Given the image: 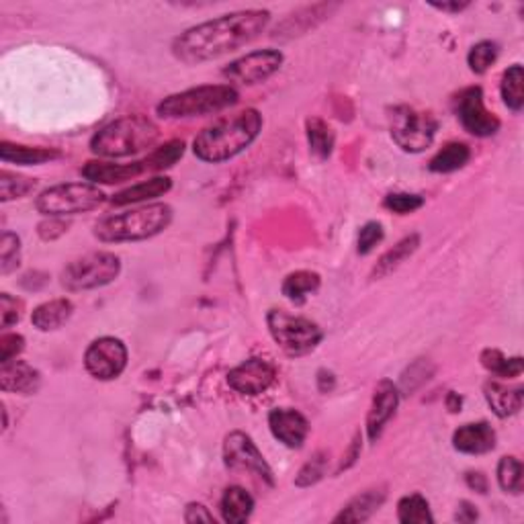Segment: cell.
I'll return each mask as SVG.
<instances>
[{
    "label": "cell",
    "instance_id": "cell-2",
    "mask_svg": "<svg viewBox=\"0 0 524 524\" xmlns=\"http://www.w3.org/2000/svg\"><path fill=\"white\" fill-rule=\"evenodd\" d=\"M262 129V115L256 109L240 111L235 115L221 117L209 128H205L201 134L195 138L193 152L199 160L211 162H226L254 142Z\"/></svg>",
    "mask_w": 524,
    "mask_h": 524
},
{
    "label": "cell",
    "instance_id": "cell-30",
    "mask_svg": "<svg viewBox=\"0 0 524 524\" xmlns=\"http://www.w3.org/2000/svg\"><path fill=\"white\" fill-rule=\"evenodd\" d=\"M500 91L504 105L514 113H520L524 107V70L520 64H514L504 72Z\"/></svg>",
    "mask_w": 524,
    "mask_h": 524
},
{
    "label": "cell",
    "instance_id": "cell-49",
    "mask_svg": "<svg viewBox=\"0 0 524 524\" xmlns=\"http://www.w3.org/2000/svg\"><path fill=\"white\" fill-rule=\"evenodd\" d=\"M461 395L459 394H455V391H451V394L447 395V408L453 412V414H457V412H461Z\"/></svg>",
    "mask_w": 524,
    "mask_h": 524
},
{
    "label": "cell",
    "instance_id": "cell-9",
    "mask_svg": "<svg viewBox=\"0 0 524 524\" xmlns=\"http://www.w3.org/2000/svg\"><path fill=\"white\" fill-rule=\"evenodd\" d=\"M121 261L113 253H91L70 262L62 272V285L68 291H88L105 287L120 277Z\"/></svg>",
    "mask_w": 524,
    "mask_h": 524
},
{
    "label": "cell",
    "instance_id": "cell-20",
    "mask_svg": "<svg viewBox=\"0 0 524 524\" xmlns=\"http://www.w3.org/2000/svg\"><path fill=\"white\" fill-rule=\"evenodd\" d=\"M484 395L490 408L498 418H508L519 414L522 408V389L508 387L504 383L488 381L484 386Z\"/></svg>",
    "mask_w": 524,
    "mask_h": 524
},
{
    "label": "cell",
    "instance_id": "cell-15",
    "mask_svg": "<svg viewBox=\"0 0 524 524\" xmlns=\"http://www.w3.org/2000/svg\"><path fill=\"white\" fill-rule=\"evenodd\" d=\"M272 437L289 449H299L309 434L307 418L298 410L277 408L269 414Z\"/></svg>",
    "mask_w": 524,
    "mask_h": 524
},
{
    "label": "cell",
    "instance_id": "cell-46",
    "mask_svg": "<svg viewBox=\"0 0 524 524\" xmlns=\"http://www.w3.org/2000/svg\"><path fill=\"white\" fill-rule=\"evenodd\" d=\"M477 511L474 504H469V502H461L459 504V511H457L455 519L459 522H475L477 520Z\"/></svg>",
    "mask_w": 524,
    "mask_h": 524
},
{
    "label": "cell",
    "instance_id": "cell-29",
    "mask_svg": "<svg viewBox=\"0 0 524 524\" xmlns=\"http://www.w3.org/2000/svg\"><path fill=\"white\" fill-rule=\"evenodd\" d=\"M306 131H307V144H309V150L315 158L320 160H326L330 158L332 150H334V131H332L330 125L326 121L317 120V117H312V120H307L306 123Z\"/></svg>",
    "mask_w": 524,
    "mask_h": 524
},
{
    "label": "cell",
    "instance_id": "cell-44",
    "mask_svg": "<svg viewBox=\"0 0 524 524\" xmlns=\"http://www.w3.org/2000/svg\"><path fill=\"white\" fill-rule=\"evenodd\" d=\"M184 520L187 522H216V516L209 512L208 506L203 504H189L184 511Z\"/></svg>",
    "mask_w": 524,
    "mask_h": 524
},
{
    "label": "cell",
    "instance_id": "cell-25",
    "mask_svg": "<svg viewBox=\"0 0 524 524\" xmlns=\"http://www.w3.org/2000/svg\"><path fill=\"white\" fill-rule=\"evenodd\" d=\"M221 516L226 522L230 524H242L246 522L254 512V498L244 488L232 485L224 492L221 496Z\"/></svg>",
    "mask_w": 524,
    "mask_h": 524
},
{
    "label": "cell",
    "instance_id": "cell-10",
    "mask_svg": "<svg viewBox=\"0 0 524 524\" xmlns=\"http://www.w3.org/2000/svg\"><path fill=\"white\" fill-rule=\"evenodd\" d=\"M224 463L227 469L248 471V474L258 475L269 485L275 484L271 465L264 459L262 453L258 451L254 440L246 432L235 431L227 434L224 440Z\"/></svg>",
    "mask_w": 524,
    "mask_h": 524
},
{
    "label": "cell",
    "instance_id": "cell-48",
    "mask_svg": "<svg viewBox=\"0 0 524 524\" xmlns=\"http://www.w3.org/2000/svg\"><path fill=\"white\" fill-rule=\"evenodd\" d=\"M432 6L442 13H461L463 9H467L469 3H432Z\"/></svg>",
    "mask_w": 524,
    "mask_h": 524
},
{
    "label": "cell",
    "instance_id": "cell-16",
    "mask_svg": "<svg viewBox=\"0 0 524 524\" xmlns=\"http://www.w3.org/2000/svg\"><path fill=\"white\" fill-rule=\"evenodd\" d=\"M397 404H400V389H397L391 381H381L377 389H375L371 410L367 416V434L371 440H377L381 437L383 428L394 418Z\"/></svg>",
    "mask_w": 524,
    "mask_h": 524
},
{
    "label": "cell",
    "instance_id": "cell-43",
    "mask_svg": "<svg viewBox=\"0 0 524 524\" xmlns=\"http://www.w3.org/2000/svg\"><path fill=\"white\" fill-rule=\"evenodd\" d=\"M37 232H40L43 240H56L68 232V221L64 218H48L46 221H41Z\"/></svg>",
    "mask_w": 524,
    "mask_h": 524
},
{
    "label": "cell",
    "instance_id": "cell-45",
    "mask_svg": "<svg viewBox=\"0 0 524 524\" xmlns=\"http://www.w3.org/2000/svg\"><path fill=\"white\" fill-rule=\"evenodd\" d=\"M465 479H467L469 488H474L475 492L479 493L488 492V479H485L484 474H479V471H469V474L465 475Z\"/></svg>",
    "mask_w": 524,
    "mask_h": 524
},
{
    "label": "cell",
    "instance_id": "cell-1",
    "mask_svg": "<svg viewBox=\"0 0 524 524\" xmlns=\"http://www.w3.org/2000/svg\"><path fill=\"white\" fill-rule=\"evenodd\" d=\"M271 23V13L262 9L235 11L205 21L181 33L173 41V54L184 64H203L230 54L254 41Z\"/></svg>",
    "mask_w": 524,
    "mask_h": 524
},
{
    "label": "cell",
    "instance_id": "cell-35",
    "mask_svg": "<svg viewBox=\"0 0 524 524\" xmlns=\"http://www.w3.org/2000/svg\"><path fill=\"white\" fill-rule=\"evenodd\" d=\"M522 463L516 457H502L498 463V484L504 492L520 493L524 484Z\"/></svg>",
    "mask_w": 524,
    "mask_h": 524
},
{
    "label": "cell",
    "instance_id": "cell-32",
    "mask_svg": "<svg viewBox=\"0 0 524 524\" xmlns=\"http://www.w3.org/2000/svg\"><path fill=\"white\" fill-rule=\"evenodd\" d=\"M397 519L404 524H431L434 522V516L431 512V506H428L426 498L420 496V493H412V496H405L397 504Z\"/></svg>",
    "mask_w": 524,
    "mask_h": 524
},
{
    "label": "cell",
    "instance_id": "cell-33",
    "mask_svg": "<svg viewBox=\"0 0 524 524\" xmlns=\"http://www.w3.org/2000/svg\"><path fill=\"white\" fill-rule=\"evenodd\" d=\"M182 154H184V142H181V139L166 142L164 146H160L156 147V150H152L150 154H147V158H144L147 173L166 171V168L174 166L176 162L182 158Z\"/></svg>",
    "mask_w": 524,
    "mask_h": 524
},
{
    "label": "cell",
    "instance_id": "cell-3",
    "mask_svg": "<svg viewBox=\"0 0 524 524\" xmlns=\"http://www.w3.org/2000/svg\"><path fill=\"white\" fill-rule=\"evenodd\" d=\"M160 129L144 115H129L102 128L93 138L91 150L102 158H128L150 150L158 142Z\"/></svg>",
    "mask_w": 524,
    "mask_h": 524
},
{
    "label": "cell",
    "instance_id": "cell-28",
    "mask_svg": "<svg viewBox=\"0 0 524 524\" xmlns=\"http://www.w3.org/2000/svg\"><path fill=\"white\" fill-rule=\"evenodd\" d=\"M471 160V150L467 144H461V142H451L447 144L442 150L437 154L431 160V168L432 173L437 174H449V173H455V171H461V168L467 164Z\"/></svg>",
    "mask_w": 524,
    "mask_h": 524
},
{
    "label": "cell",
    "instance_id": "cell-5",
    "mask_svg": "<svg viewBox=\"0 0 524 524\" xmlns=\"http://www.w3.org/2000/svg\"><path fill=\"white\" fill-rule=\"evenodd\" d=\"M238 99L240 94L232 84L195 86L166 97L158 105V115L164 120H191V117L213 115L234 107Z\"/></svg>",
    "mask_w": 524,
    "mask_h": 524
},
{
    "label": "cell",
    "instance_id": "cell-42",
    "mask_svg": "<svg viewBox=\"0 0 524 524\" xmlns=\"http://www.w3.org/2000/svg\"><path fill=\"white\" fill-rule=\"evenodd\" d=\"M25 349V338L21 334H3L0 336V365L11 363Z\"/></svg>",
    "mask_w": 524,
    "mask_h": 524
},
{
    "label": "cell",
    "instance_id": "cell-26",
    "mask_svg": "<svg viewBox=\"0 0 524 524\" xmlns=\"http://www.w3.org/2000/svg\"><path fill=\"white\" fill-rule=\"evenodd\" d=\"M320 283L322 279L317 272L312 271H298V272H291L289 277L283 280V295L293 304H306V299L309 295H314L317 289H320Z\"/></svg>",
    "mask_w": 524,
    "mask_h": 524
},
{
    "label": "cell",
    "instance_id": "cell-17",
    "mask_svg": "<svg viewBox=\"0 0 524 524\" xmlns=\"http://www.w3.org/2000/svg\"><path fill=\"white\" fill-rule=\"evenodd\" d=\"M144 173H147L144 160L131 162V164H117V162L94 160V162H88V164L83 168V176L93 184H120V182L136 179V176Z\"/></svg>",
    "mask_w": 524,
    "mask_h": 524
},
{
    "label": "cell",
    "instance_id": "cell-4",
    "mask_svg": "<svg viewBox=\"0 0 524 524\" xmlns=\"http://www.w3.org/2000/svg\"><path fill=\"white\" fill-rule=\"evenodd\" d=\"M173 221V209L164 203L144 205L123 213H115L101 219L94 226V235L101 242L117 244V242H139L164 232Z\"/></svg>",
    "mask_w": 524,
    "mask_h": 524
},
{
    "label": "cell",
    "instance_id": "cell-11",
    "mask_svg": "<svg viewBox=\"0 0 524 524\" xmlns=\"http://www.w3.org/2000/svg\"><path fill=\"white\" fill-rule=\"evenodd\" d=\"M455 113L471 136L490 138L498 134L500 120L492 111L485 109L484 91L479 86H469L457 94Z\"/></svg>",
    "mask_w": 524,
    "mask_h": 524
},
{
    "label": "cell",
    "instance_id": "cell-21",
    "mask_svg": "<svg viewBox=\"0 0 524 524\" xmlns=\"http://www.w3.org/2000/svg\"><path fill=\"white\" fill-rule=\"evenodd\" d=\"M171 189H173V182L168 176H154V179L150 181H144L139 184H134V187L120 191V193L113 195V199H111V203L117 205V208L142 203V201H147V199H156V197L166 195Z\"/></svg>",
    "mask_w": 524,
    "mask_h": 524
},
{
    "label": "cell",
    "instance_id": "cell-14",
    "mask_svg": "<svg viewBox=\"0 0 524 524\" xmlns=\"http://www.w3.org/2000/svg\"><path fill=\"white\" fill-rule=\"evenodd\" d=\"M275 367L269 360L258 357L244 360L227 373V386L242 395H261L275 383Z\"/></svg>",
    "mask_w": 524,
    "mask_h": 524
},
{
    "label": "cell",
    "instance_id": "cell-8",
    "mask_svg": "<svg viewBox=\"0 0 524 524\" xmlns=\"http://www.w3.org/2000/svg\"><path fill=\"white\" fill-rule=\"evenodd\" d=\"M389 131L404 152L418 154L432 146L439 131V120L428 111L400 105L389 111Z\"/></svg>",
    "mask_w": 524,
    "mask_h": 524
},
{
    "label": "cell",
    "instance_id": "cell-41",
    "mask_svg": "<svg viewBox=\"0 0 524 524\" xmlns=\"http://www.w3.org/2000/svg\"><path fill=\"white\" fill-rule=\"evenodd\" d=\"M21 312H23V301L11 298L9 293L0 295V328L6 330L17 324L21 320Z\"/></svg>",
    "mask_w": 524,
    "mask_h": 524
},
{
    "label": "cell",
    "instance_id": "cell-36",
    "mask_svg": "<svg viewBox=\"0 0 524 524\" xmlns=\"http://www.w3.org/2000/svg\"><path fill=\"white\" fill-rule=\"evenodd\" d=\"M500 49L493 41H479L474 48L469 49L467 56V64L471 72L475 74H484L490 70V66L498 60Z\"/></svg>",
    "mask_w": 524,
    "mask_h": 524
},
{
    "label": "cell",
    "instance_id": "cell-18",
    "mask_svg": "<svg viewBox=\"0 0 524 524\" xmlns=\"http://www.w3.org/2000/svg\"><path fill=\"white\" fill-rule=\"evenodd\" d=\"M453 447L465 455H484L496 447V431L488 422L465 424L453 434Z\"/></svg>",
    "mask_w": 524,
    "mask_h": 524
},
{
    "label": "cell",
    "instance_id": "cell-37",
    "mask_svg": "<svg viewBox=\"0 0 524 524\" xmlns=\"http://www.w3.org/2000/svg\"><path fill=\"white\" fill-rule=\"evenodd\" d=\"M21 261V240L17 234L4 232L0 238V272L9 275L19 267Z\"/></svg>",
    "mask_w": 524,
    "mask_h": 524
},
{
    "label": "cell",
    "instance_id": "cell-47",
    "mask_svg": "<svg viewBox=\"0 0 524 524\" xmlns=\"http://www.w3.org/2000/svg\"><path fill=\"white\" fill-rule=\"evenodd\" d=\"M317 387H320V391H330L332 387H334V375H332L330 371H320L317 373Z\"/></svg>",
    "mask_w": 524,
    "mask_h": 524
},
{
    "label": "cell",
    "instance_id": "cell-38",
    "mask_svg": "<svg viewBox=\"0 0 524 524\" xmlns=\"http://www.w3.org/2000/svg\"><path fill=\"white\" fill-rule=\"evenodd\" d=\"M326 467H328V457L324 453L314 455L312 459L301 467L299 475L295 477V484H298L299 488H309V485L317 484L324 475H326Z\"/></svg>",
    "mask_w": 524,
    "mask_h": 524
},
{
    "label": "cell",
    "instance_id": "cell-34",
    "mask_svg": "<svg viewBox=\"0 0 524 524\" xmlns=\"http://www.w3.org/2000/svg\"><path fill=\"white\" fill-rule=\"evenodd\" d=\"M37 187L35 179H27V176L14 174L9 171L0 173V201L9 203L13 199H21L29 193H33Z\"/></svg>",
    "mask_w": 524,
    "mask_h": 524
},
{
    "label": "cell",
    "instance_id": "cell-6",
    "mask_svg": "<svg viewBox=\"0 0 524 524\" xmlns=\"http://www.w3.org/2000/svg\"><path fill=\"white\" fill-rule=\"evenodd\" d=\"M105 201V193L93 182L56 184L37 197L35 208L46 218H66L97 209Z\"/></svg>",
    "mask_w": 524,
    "mask_h": 524
},
{
    "label": "cell",
    "instance_id": "cell-24",
    "mask_svg": "<svg viewBox=\"0 0 524 524\" xmlns=\"http://www.w3.org/2000/svg\"><path fill=\"white\" fill-rule=\"evenodd\" d=\"M60 158V152L49 150V147H29V146H17L3 142L0 144V160L6 164H17V166H37L46 164L49 160Z\"/></svg>",
    "mask_w": 524,
    "mask_h": 524
},
{
    "label": "cell",
    "instance_id": "cell-7",
    "mask_svg": "<svg viewBox=\"0 0 524 524\" xmlns=\"http://www.w3.org/2000/svg\"><path fill=\"white\" fill-rule=\"evenodd\" d=\"M269 332L272 341L283 351L287 357H306L314 352L322 342L324 332L315 322L301 315H291L280 309H271L267 315Z\"/></svg>",
    "mask_w": 524,
    "mask_h": 524
},
{
    "label": "cell",
    "instance_id": "cell-22",
    "mask_svg": "<svg viewBox=\"0 0 524 524\" xmlns=\"http://www.w3.org/2000/svg\"><path fill=\"white\" fill-rule=\"evenodd\" d=\"M74 314V306L70 299L60 298V299H51L46 304L37 306L31 314V322L37 330L49 332L62 328L66 322L70 320Z\"/></svg>",
    "mask_w": 524,
    "mask_h": 524
},
{
    "label": "cell",
    "instance_id": "cell-40",
    "mask_svg": "<svg viewBox=\"0 0 524 524\" xmlns=\"http://www.w3.org/2000/svg\"><path fill=\"white\" fill-rule=\"evenodd\" d=\"M383 226L377 224V221H369L363 227H360L359 232V240H357V248H359V254H369L373 253L375 246L381 244L383 240Z\"/></svg>",
    "mask_w": 524,
    "mask_h": 524
},
{
    "label": "cell",
    "instance_id": "cell-13",
    "mask_svg": "<svg viewBox=\"0 0 524 524\" xmlns=\"http://www.w3.org/2000/svg\"><path fill=\"white\" fill-rule=\"evenodd\" d=\"M283 66V54L279 49H256L238 58L224 68V76L232 83L254 86L269 80Z\"/></svg>",
    "mask_w": 524,
    "mask_h": 524
},
{
    "label": "cell",
    "instance_id": "cell-19",
    "mask_svg": "<svg viewBox=\"0 0 524 524\" xmlns=\"http://www.w3.org/2000/svg\"><path fill=\"white\" fill-rule=\"evenodd\" d=\"M40 371L27 365L25 360H11V363L0 365V387L11 394H35L40 389Z\"/></svg>",
    "mask_w": 524,
    "mask_h": 524
},
{
    "label": "cell",
    "instance_id": "cell-39",
    "mask_svg": "<svg viewBox=\"0 0 524 524\" xmlns=\"http://www.w3.org/2000/svg\"><path fill=\"white\" fill-rule=\"evenodd\" d=\"M383 205H386L389 211L397 213V216H408V213H414L422 208L424 199L412 193H391L386 197Z\"/></svg>",
    "mask_w": 524,
    "mask_h": 524
},
{
    "label": "cell",
    "instance_id": "cell-27",
    "mask_svg": "<svg viewBox=\"0 0 524 524\" xmlns=\"http://www.w3.org/2000/svg\"><path fill=\"white\" fill-rule=\"evenodd\" d=\"M418 246H420L418 234H412L402 242H397L394 248L387 250V253L379 258L377 267L373 269V279H383V277H387L389 272H394L402 262L408 261V258L416 253Z\"/></svg>",
    "mask_w": 524,
    "mask_h": 524
},
{
    "label": "cell",
    "instance_id": "cell-12",
    "mask_svg": "<svg viewBox=\"0 0 524 524\" xmlns=\"http://www.w3.org/2000/svg\"><path fill=\"white\" fill-rule=\"evenodd\" d=\"M84 367L99 381L117 379L125 371V367H128V349H125L120 338H97L86 349Z\"/></svg>",
    "mask_w": 524,
    "mask_h": 524
},
{
    "label": "cell",
    "instance_id": "cell-31",
    "mask_svg": "<svg viewBox=\"0 0 524 524\" xmlns=\"http://www.w3.org/2000/svg\"><path fill=\"white\" fill-rule=\"evenodd\" d=\"M482 365L488 369L492 375H498V377H506V379L519 377L524 369L522 357L508 359L498 349H485L482 352Z\"/></svg>",
    "mask_w": 524,
    "mask_h": 524
},
{
    "label": "cell",
    "instance_id": "cell-23",
    "mask_svg": "<svg viewBox=\"0 0 524 524\" xmlns=\"http://www.w3.org/2000/svg\"><path fill=\"white\" fill-rule=\"evenodd\" d=\"M383 502H386V492L383 490H367L359 496H354L349 504L342 508V512L336 516L334 522H365L379 511Z\"/></svg>",
    "mask_w": 524,
    "mask_h": 524
}]
</instances>
